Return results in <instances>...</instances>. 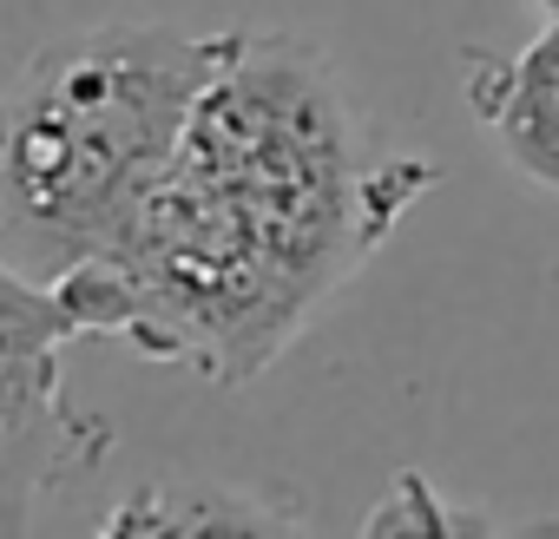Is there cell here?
Wrapping results in <instances>:
<instances>
[{
	"instance_id": "cell-1",
	"label": "cell",
	"mask_w": 559,
	"mask_h": 539,
	"mask_svg": "<svg viewBox=\"0 0 559 539\" xmlns=\"http://www.w3.org/2000/svg\"><path fill=\"white\" fill-rule=\"evenodd\" d=\"M230 34L106 21L34 47L0 132V270L53 284L106 256L139 191L178 158Z\"/></svg>"
},
{
	"instance_id": "cell-2",
	"label": "cell",
	"mask_w": 559,
	"mask_h": 539,
	"mask_svg": "<svg viewBox=\"0 0 559 539\" xmlns=\"http://www.w3.org/2000/svg\"><path fill=\"white\" fill-rule=\"evenodd\" d=\"M139 297L106 256L34 284L0 270V526L27 532L34 487H80L112 454V421L67 408L60 349L80 336H132Z\"/></svg>"
},
{
	"instance_id": "cell-3",
	"label": "cell",
	"mask_w": 559,
	"mask_h": 539,
	"mask_svg": "<svg viewBox=\"0 0 559 539\" xmlns=\"http://www.w3.org/2000/svg\"><path fill=\"white\" fill-rule=\"evenodd\" d=\"M461 99L493 132L500 158L559 197V21L520 53H461Z\"/></svg>"
},
{
	"instance_id": "cell-4",
	"label": "cell",
	"mask_w": 559,
	"mask_h": 539,
	"mask_svg": "<svg viewBox=\"0 0 559 539\" xmlns=\"http://www.w3.org/2000/svg\"><path fill=\"white\" fill-rule=\"evenodd\" d=\"M270 526H297V519L263 500L224 493L211 480H152L106 513V532H270Z\"/></svg>"
},
{
	"instance_id": "cell-5",
	"label": "cell",
	"mask_w": 559,
	"mask_h": 539,
	"mask_svg": "<svg viewBox=\"0 0 559 539\" xmlns=\"http://www.w3.org/2000/svg\"><path fill=\"white\" fill-rule=\"evenodd\" d=\"M362 532H493V519L467 506H441L428 474H395L389 500L362 519Z\"/></svg>"
},
{
	"instance_id": "cell-6",
	"label": "cell",
	"mask_w": 559,
	"mask_h": 539,
	"mask_svg": "<svg viewBox=\"0 0 559 539\" xmlns=\"http://www.w3.org/2000/svg\"><path fill=\"white\" fill-rule=\"evenodd\" d=\"M539 8H546V14H552V21H559V0H539Z\"/></svg>"
}]
</instances>
